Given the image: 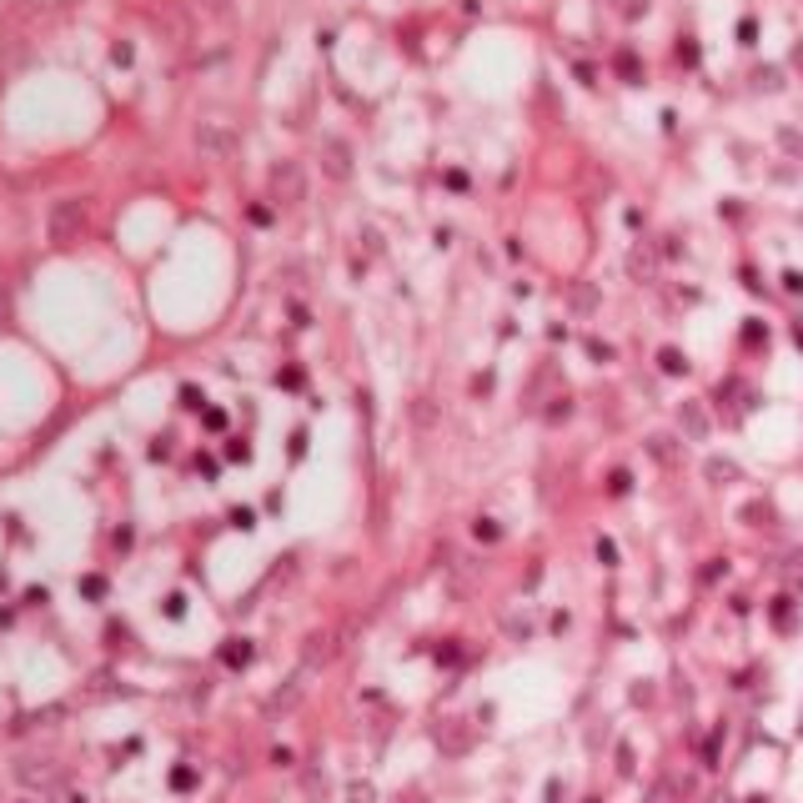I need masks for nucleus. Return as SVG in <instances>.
I'll use <instances>...</instances> for the list:
<instances>
[{
  "mask_svg": "<svg viewBox=\"0 0 803 803\" xmlns=\"http://www.w3.org/2000/svg\"><path fill=\"white\" fill-rule=\"evenodd\" d=\"M412 422H422V427L432 422V407H427V402H417V407H412Z\"/></svg>",
  "mask_w": 803,
  "mask_h": 803,
  "instance_id": "0eeeda50",
  "label": "nucleus"
},
{
  "mask_svg": "<svg viewBox=\"0 0 803 803\" xmlns=\"http://www.w3.org/2000/svg\"><path fill=\"white\" fill-rule=\"evenodd\" d=\"M46 231L55 246H71L81 231H85V196H66V201H55L50 216H46Z\"/></svg>",
  "mask_w": 803,
  "mask_h": 803,
  "instance_id": "f257e3e1",
  "label": "nucleus"
},
{
  "mask_svg": "<svg viewBox=\"0 0 803 803\" xmlns=\"http://www.w3.org/2000/svg\"><path fill=\"white\" fill-rule=\"evenodd\" d=\"M231 668H246V663H252V643H246V638H231V647H226V653H221Z\"/></svg>",
  "mask_w": 803,
  "mask_h": 803,
  "instance_id": "39448f33",
  "label": "nucleus"
},
{
  "mask_svg": "<svg viewBox=\"0 0 803 803\" xmlns=\"http://www.w3.org/2000/svg\"><path fill=\"white\" fill-rule=\"evenodd\" d=\"M322 171H327L331 181H347V176H352V151H347V141H327V146H322Z\"/></svg>",
  "mask_w": 803,
  "mask_h": 803,
  "instance_id": "20e7f679",
  "label": "nucleus"
},
{
  "mask_svg": "<svg viewBox=\"0 0 803 803\" xmlns=\"http://www.w3.org/2000/svg\"><path fill=\"white\" fill-rule=\"evenodd\" d=\"M81 593H85V598H101V593H106V577H85Z\"/></svg>",
  "mask_w": 803,
  "mask_h": 803,
  "instance_id": "423d86ee",
  "label": "nucleus"
},
{
  "mask_svg": "<svg viewBox=\"0 0 803 803\" xmlns=\"http://www.w3.org/2000/svg\"><path fill=\"white\" fill-rule=\"evenodd\" d=\"M196 146L206 151V156H211V161H226V156H231V151H236V136H231V131L221 126V121H206V126L196 131Z\"/></svg>",
  "mask_w": 803,
  "mask_h": 803,
  "instance_id": "7ed1b4c3",
  "label": "nucleus"
},
{
  "mask_svg": "<svg viewBox=\"0 0 803 803\" xmlns=\"http://www.w3.org/2000/svg\"><path fill=\"white\" fill-rule=\"evenodd\" d=\"M266 191L276 206H301L306 201V171L296 161H276L271 176H266Z\"/></svg>",
  "mask_w": 803,
  "mask_h": 803,
  "instance_id": "f03ea898",
  "label": "nucleus"
}]
</instances>
